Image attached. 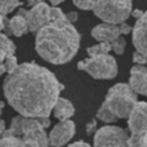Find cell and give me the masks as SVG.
<instances>
[{
	"mask_svg": "<svg viewBox=\"0 0 147 147\" xmlns=\"http://www.w3.org/2000/svg\"><path fill=\"white\" fill-rule=\"evenodd\" d=\"M63 89L54 74L36 62L21 63L3 83L8 104L29 118H49Z\"/></svg>",
	"mask_w": 147,
	"mask_h": 147,
	"instance_id": "1",
	"label": "cell"
},
{
	"mask_svg": "<svg viewBox=\"0 0 147 147\" xmlns=\"http://www.w3.org/2000/svg\"><path fill=\"white\" fill-rule=\"evenodd\" d=\"M80 47V33L64 16L53 20L36 34V51L53 64H64L76 55Z\"/></svg>",
	"mask_w": 147,
	"mask_h": 147,
	"instance_id": "2",
	"label": "cell"
},
{
	"mask_svg": "<svg viewBox=\"0 0 147 147\" xmlns=\"http://www.w3.org/2000/svg\"><path fill=\"white\" fill-rule=\"evenodd\" d=\"M137 102V93L131 87L126 83H117L108 91L96 118L105 123L114 122L118 118H129Z\"/></svg>",
	"mask_w": 147,
	"mask_h": 147,
	"instance_id": "3",
	"label": "cell"
},
{
	"mask_svg": "<svg viewBox=\"0 0 147 147\" xmlns=\"http://www.w3.org/2000/svg\"><path fill=\"white\" fill-rule=\"evenodd\" d=\"M50 123V118H29L18 114L11 119L9 127L4 134L32 139L41 143L43 147H49L50 141L49 134L46 133V127H49Z\"/></svg>",
	"mask_w": 147,
	"mask_h": 147,
	"instance_id": "4",
	"label": "cell"
},
{
	"mask_svg": "<svg viewBox=\"0 0 147 147\" xmlns=\"http://www.w3.org/2000/svg\"><path fill=\"white\" fill-rule=\"evenodd\" d=\"M93 13L105 24L121 25L133 13V3L129 0H101L97 1Z\"/></svg>",
	"mask_w": 147,
	"mask_h": 147,
	"instance_id": "5",
	"label": "cell"
},
{
	"mask_svg": "<svg viewBox=\"0 0 147 147\" xmlns=\"http://www.w3.org/2000/svg\"><path fill=\"white\" fill-rule=\"evenodd\" d=\"M78 68L88 72L95 79H113L118 74L116 58L110 54L88 57L78 63Z\"/></svg>",
	"mask_w": 147,
	"mask_h": 147,
	"instance_id": "6",
	"label": "cell"
},
{
	"mask_svg": "<svg viewBox=\"0 0 147 147\" xmlns=\"http://www.w3.org/2000/svg\"><path fill=\"white\" fill-rule=\"evenodd\" d=\"M29 9L20 8L18 15L25 17L28 25H29V32L32 33H38L43 26L51 22V7L45 1L34 0V1H28Z\"/></svg>",
	"mask_w": 147,
	"mask_h": 147,
	"instance_id": "7",
	"label": "cell"
},
{
	"mask_svg": "<svg viewBox=\"0 0 147 147\" xmlns=\"http://www.w3.org/2000/svg\"><path fill=\"white\" fill-rule=\"evenodd\" d=\"M127 131L114 125H105L95 133L93 147H130Z\"/></svg>",
	"mask_w": 147,
	"mask_h": 147,
	"instance_id": "8",
	"label": "cell"
},
{
	"mask_svg": "<svg viewBox=\"0 0 147 147\" xmlns=\"http://www.w3.org/2000/svg\"><path fill=\"white\" fill-rule=\"evenodd\" d=\"M127 127L133 137L147 138V101H138L127 118Z\"/></svg>",
	"mask_w": 147,
	"mask_h": 147,
	"instance_id": "9",
	"label": "cell"
},
{
	"mask_svg": "<svg viewBox=\"0 0 147 147\" xmlns=\"http://www.w3.org/2000/svg\"><path fill=\"white\" fill-rule=\"evenodd\" d=\"M133 33V28L125 22L121 25H112V24H98L91 30V36L97 40L98 42H109L112 43L122 34Z\"/></svg>",
	"mask_w": 147,
	"mask_h": 147,
	"instance_id": "10",
	"label": "cell"
},
{
	"mask_svg": "<svg viewBox=\"0 0 147 147\" xmlns=\"http://www.w3.org/2000/svg\"><path fill=\"white\" fill-rule=\"evenodd\" d=\"M75 133H76V126H75L74 121H71V119L59 121V122L51 129V131L49 133L50 146L62 147V146H64V144H67L68 142L72 139Z\"/></svg>",
	"mask_w": 147,
	"mask_h": 147,
	"instance_id": "11",
	"label": "cell"
},
{
	"mask_svg": "<svg viewBox=\"0 0 147 147\" xmlns=\"http://www.w3.org/2000/svg\"><path fill=\"white\" fill-rule=\"evenodd\" d=\"M133 45L135 51L147 58V11L133 26Z\"/></svg>",
	"mask_w": 147,
	"mask_h": 147,
	"instance_id": "12",
	"label": "cell"
},
{
	"mask_svg": "<svg viewBox=\"0 0 147 147\" xmlns=\"http://www.w3.org/2000/svg\"><path fill=\"white\" fill-rule=\"evenodd\" d=\"M129 86L137 95L147 96V66L134 64L130 70Z\"/></svg>",
	"mask_w": 147,
	"mask_h": 147,
	"instance_id": "13",
	"label": "cell"
},
{
	"mask_svg": "<svg viewBox=\"0 0 147 147\" xmlns=\"http://www.w3.org/2000/svg\"><path fill=\"white\" fill-rule=\"evenodd\" d=\"M1 22H0V28L3 33L8 34H13L16 37H21L24 34H26L29 32V25H28L26 20H25L24 16L16 13L12 18H0Z\"/></svg>",
	"mask_w": 147,
	"mask_h": 147,
	"instance_id": "14",
	"label": "cell"
},
{
	"mask_svg": "<svg viewBox=\"0 0 147 147\" xmlns=\"http://www.w3.org/2000/svg\"><path fill=\"white\" fill-rule=\"evenodd\" d=\"M54 117L59 121H67L75 114V107L72 105L70 100L64 97H59V100L57 101V104L54 107Z\"/></svg>",
	"mask_w": 147,
	"mask_h": 147,
	"instance_id": "15",
	"label": "cell"
},
{
	"mask_svg": "<svg viewBox=\"0 0 147 147\" xmlns=\"http://www.w3.org/2000/svg\"><path fill=\"white\" fill-rule=\"evenodd\" d=\"M1 51H0V61L4 62L7 58L13 57L16 53V45L5 33H1Z\"/></svg>",
	"mask_w": 147,
	"mask_h": 147,
	"instance_id": "16",
	"label": "cell"
},
{
	"mask_svg": "<svg viewBox=\"0 0 147 147\" xmlns=\"http://www.w3.org/2000/svg\"><path fill=\"white\" fill-rule=\"evenodd\" d=\"M109 51H112V43H109V42H100V43H96V45L89 46L88 49H87V53H88L89 57L109 54Z\"/></svg>",
	"mask_w": 147,
	"mask_h": 147,
	"instance_id": "17",
	"label": "cell"
},
{
	"mask_svg": "<svg viewBox=\"0 0 147 147\" xmlns=\"http://www.w3.org/2000/svg\"><path fill=\"white\" fill-rule=\"evenodd\" d=\"M22 8V1H17V0H3L0 3V8H1V17L0 18H7V16L11 12H13L16 8Z\"/></svg>",
	"mask_w": 147,
	"mask_h": 147,
	"instance_id": "18",
	"label": "cell"
},
{
	"mask_svg": "<svg viewBox=\"0 0 147 147\" xmlns=\"http://www.w3.org/2000/svg\"><path fill=\"white\" fill-rule=\"evenodd\" d=\"M18 66H20V64L17 63V58H16L15 55H13V57H9V58H7L4 62H1L0 72H1V75H3V74L9 75V74H12Z\"/></svg>",
	"mask_w": 147,
	"mask_h": 147,
	"instance_id": "19",
	"label": "cell"
},
{
	"mask_svg": "<svg viewBox=\"0 0 147 147\" xmlns=\"http://www.w3.org/2000/svg\"><path fill=\"white\" fill-rule=\"evenodd\" d=\"M0 147H22L21 138H20V137H15V135H7V134H4L3 137H1Z\"/></svg>",
	"mask_w": 147,
	"mask_h": 147,
	"instance_id": "20",
	"label": "cell"
},
{
	"mask_svg": "<svg viewBox=\"0 0 147 147\" xmlns=\"http://www.w3.org/2000/svg\"><path fill=\"white\" fill-rule=\"evenodd\" d=\"M126 49V40L123 37H119L116 41L112 42V50L116 53L117 55H122Z\"/></svg>",
	"mask_w": 147,
	"mask_h": 147,
	"instance_id": "21",
	"label": "cell"
},
{
	"mask_svg": "<svg viewBox=\"0 0 147 147\" xmlns=\"http://www.w3.org/2000/svg\"><path fill=\"white\" fill-rule=\"evenodd\" d=\"M75 7H78L79 9H84V11H93L97 4V1H93V0H75L74 1Z\"/></svg>",
	"mask_w": 147,
	"mask_h": 147,
	"instance_id": "22",
	"label": "cell"
},
{
	"mask_svg": "<svg viewBox=\"0 0 147 147\" xmlns=\"http://www.w3.org/2000/svg\"><path fill=\"white\" fill-rule=\"evenodd\" d=\"M133 61H134L135 64H144V66H147V58L137 51H135L134 55H133Z\"/></svg>",
	"mask_w": 147,
	"mask_h": 147,
	"instance_id": "23",
	"label": "cell"
},
{
	"mask_svg": "<svg viewBox=\"0 0 147 147\" xmlns=\"http://www.w3.org/2000/svg\"><path fill=\"white\" fill-rule=\"evenodd\" d=\"M66 17H67V20L71 22V24H74V22H76V20H78V12H75V11H71V12H68V13H66Z\"/></svg>",
	"mask_w": 147,
	"mask_h": 147,
	"instance_id": "24",
	"label": "cell"
},
{
	"mask_svg": "<svg viewBox=\"0 0 147 147\" xmlns=\"http://www.w3.org/2000/svg\"><path fill=\"white\" fill-rule=\"evenodd\" d=\"M96 125H97V123H96V119H93V121H92V122H89L88 125H87V133H88V134H92V133L93 131H97V130H96Z\"/></svg>",
	"mask_w": 147,
	"mask_h": 147,
	"instance_id": "25",
	"label": "cell"
},
{
	"mask_svg": "<svg viewBox=\"0 0 147 147\" xmlns=\"http://www.w3.org/2000/svg\"><path fill=\"white\" fill-rule=\"evenodd\" d=\"M67 147H91V144H88L84 141H78V142H75V143L68 144Z\"/></svg>",
	"mask_w": 147,
	"mask_h": 147,
	"instance_id": "26",
	"label": "cell"
},
{
	"mask_svg": "<svg viewBox=\"0 0 147 147\" xmlns=\"http://www.w3.org/2000/svg\"><path fill=\"white\" fill-rule=\"evenodd\" d=\"M143 13H144V12H143V11H141V9H134V11H133V13H131V15L134 16V17L138 20V18H141L142 16H143Z\"/></svg>",
	"mask_w": 147,
	"mask_h": 147,
	"instance_id": "27",
	"label": "cell"
},
{
	"mask_svg": "<svg viewBox=\"0 0 147 147\" xmlns=\"http://www.w3.org/2000/svg\"><path fill=\"white\" fill-rule=\"evenodd\" d=\"M5 122H4L3 119H1V122H0V133H1V134H4V133H5Z\"/></svg>",
	"mask_w": 147,
	"mask_h": 147,
	"instance_id": "28",
	"label": "cell"
},
{
	"mask_svg": "<svg viewBox=\"0 0 147 147\" xmlns=\"http://www.w3.org/2000/svg\"><path fill=\"white\" fill-rule=\"evenodd\" d=\"M62 3V0H51V7H58Z\"/></svg>",
	"mask_w": 147,
	"mask_h": 147,
	"instance_id": "29",
	"label": "cell"
},
{
	"mask_svg": "<svg viewBox=\"0 0 147 147\" xmlns=\"http://www.w3.org/2000/svg\"><path fill=\"white\" fill-rule=\"evenodd\" d=\"M142 147H147V143H146V144H143V146H142Z\"/></svg>",
	"mask_w": 147,
	"mask_h": 147,
	"instance_id": "30",
	"label": "cell"
}]
</instances>
